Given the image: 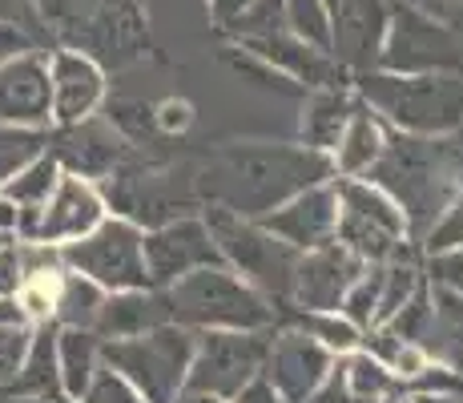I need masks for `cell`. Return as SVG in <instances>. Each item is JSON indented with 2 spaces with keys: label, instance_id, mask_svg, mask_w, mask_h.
<instances>
[{
  "label": "cell",
  "instance_id": "obj_42",
  "mask_svg": "<svg viewBox=\"0 0 463 403\" xmlns=\"http://www.w3.org/2000/svg\"><path fill=\"white\" fill-rule=\"evenodd\" d=\"M33 327H0V396L8 391V383L16 379V367L24 360V347H29Z\"/></svg>",
  "mask_w": 463,
  "mask_h": 403
},
{
  "label": "cell",
  "instance_id": "obj_51",
  "mask_svg": "<svg viewBox=\"0 0 463 403\" xmlns=\"http://www.w3.org/2000/svg\"><path fill=\"white\" fill-rule=\"evenodd\" d=\"M16 218H21V210H16V202L0 194V235L16 238Z\"/></svg>",
  "mask_w": 463,
  "mask_h": 403
},
{
  "label": "cell",
  "instance_id": "obj_16",
  "mask_svg": "<svg viewBox=\"0 0 463 403\" xmlns=\"http://www.w3.org/2000/svg\"><path fill=\"white\" fill-rule=\"evenodd\" d=\"M0 121L49 130L52 121V81L49 57L41 49L0 61Z\"/></svg>",
  "mask_w": 463,
  "mask_h": 403
},
{
  "label": "cell",
  "instance_id": "obj_10",
  "mask_svg": "<svg viewBox=\"0 0 463 403\" xmlns=\"http://www.w3.org/2000/svg\"><path fill=\"white\" fill-rule=\"evenodd\" d=\"M338 218L335 238L363 263H387L395 246L403 242V210L371 182H338Z\"/></svg>",
  "mask_w": 463,
  "mask_h": 403
},
{
  "label": "cell",
  "instance_id": "obj_41",
  "mask_svg": "<svg viewBox=\"0 0 463 403\" xmlns=\"http://www.w3.org/2000/svg\"><path fill=\"white\" fill-rule=\"evenodd\" d=\"M451 246H463V190L456 194V202L439 214V222L423 235L427 254H439V250H451Z\"/></svg>",
  "mask_w": 463,
  "mask_h": 403
},
{
  "label": "cell",
  "instance_id": "obj_3",
  "mask_svg": "<svg viewBox=\"0 0 463 403\" xmlns=\"http://www.w3.org/2000/svg\"><path fill=\"white\" fill-rule=\"evenodd\" d=\"M49 41L77 49L97 65H129L149 49L137 0H33Z\"/></svg>",
  "mask_w": 463,
  "mask_h": 403
},
{
  "label": "cell",
  "instance_id": "obj_18",
  "mask_svg": "<svg viewBox=\"0 0 463 403\" xmlns=\"http://www.w3.org/2000/svg\"><path fill=\"white\" fill-rule=\"evenodd\" d=\"M262 371L270 375L274 391H279L282 399L298 403L326 379V371H331V351H326L315 335H307V331L287 327L282 335L270 339Z\"/></svg>",
  "mask_w": 463,
  "mask_h": 403
},
{
  "label": "cell",
  "instance_id": "obj_52",
  "mask_svg": "<svg viewBox=\"0 0 463 403\" xmlns=\"http://www.w3.org/2000/svg\"><path fill=\"white\" fill-rule=\"evenodd\" d=\"M0 403H77V399L65 396V391H44V396H5Z\"/></svg>",
  "mask_w": 463,
  "mask_h": 403
},
{
  "label": "cell",
  "instance_id": "obj_9",
  "mask_svg": "<svg viewBox=\"0 0 463 403\" xmlns=\"http://www.w3.org/2000/svg\"><path fill=\"white\" fill-rule=\"evenodd\" d=\"M61 263L93 279L105 294L149 286L146 254H141V226L129 218H101L89 235L61 242Z\"/></svg>",
  "mask_w": 463,
  "mask_h": 403
},
{
  "label": "cell",
  "instance_id": "obj_28",
  "mask_svg": "<svg viewBox=\"0 0 463 403\" xmlns=\"http://www.w3.org/2000/svg\"><path fill=\"white\" fill-rule=\"evenodd\" d=\"M101 367V339L81 327H61L57 331V371H61V391L73 399L85 396L93 371Z\"/></svg>",
  "mask_w": 463,
  "mask_h": 403
},
{
  "label": "cell",
  "instance_id": "obj_33",
  "mask_svg": "<svg viewBox=\"0 0 463 403\" xmlns=\"http://www.w3.org/2000/svg\"><path fill=\"white\" fill-rule=\"evenodd\" d=\"M282 29L331 53V5L326 0H282Z\"/></svg>",
  "mask_w": 463,
  "mask_h": 403
},
{
  "label": "cell",
  "instance_id": "obj_25",
  "mask_svg": "<svg viewBox=\"0 0 463 403\" xmlns=\"http://www.w3.org/2000/svg\"><path fill=\"white\" fill-rule=\"evenodd\" d=\"M383 141H387V133H383V121L375 118V110H371L363 97H354V110H351V118H346V130L335 146L338 149L335 169H343L346 178L367 174L371 161L383 154Z\"/></svg>",
  "mask_w": 463,
  "mask_h": 403
},
{
  "label": "cell",
  "instance_id": "obj_29",
  "mask_svg": "<svg viewBox=\"0 0 463 403\" xmlns=\"http://www.w3.org/2000/svg\"><path fill=\"white\" fill-rule=\"evenodd\" d=\"M101 299H105L101 286L65 266V271H61V279H57V291H52V315L49 319L57 322V327L93 331L97 311H101Z\"/></svg>",
  "mask_w": 463,
  "mask_h": 403
},
{
  "label": "cell",
  "instance_id": "obj_56",
  "mask_svg": "<svg viewBox=\"0 0 463 403\" xmlns=\"http://www.w3.org/2000/svg\"><path fill=\"white\" fill-rule=\"evenodd\" d=\"M411 403H463V396H415Z\"/></svg>",
  "mask_w": 463,
  "mask_h": 403
},
{
  "label": "cell",
  "instance_id": "obj_49",
  "mask_svg": "<svg viewBox=\"0 0 463 403\" xmlns=\"http://www.w3.org/2000/svg\"><path fill=\"white\" fill-rule=\"evenodd\" d=\"M234 403H279V391H274V383H270V379L254 375V379L234 396Z\"/></svg>",
  "mask_w": 463,
  "mask_h": 403
},
{
  "label": "cell",
  "instance_id": "obj_30",
  "mask_svg": "<svg viewBox=\"0 0 463 403\" xmlns=\"http://www.w3.org/2000/svg\"><path fill=\"white\" fill-rule=\"evenodd\" d=\"M57 178H61L57 158L44 149L41 158H33L29 166L16 169V174L8 178V182L0 186V194H5V198H13L16 210H41V206L49 202V194H52V186H57Z\"/></svg>",
  "mask_w": 463,
  "mask_h": 403
},
{
  "label": "cell",
  "instance_id": "obj_12",
  "mask_svg": "<svg viewBox=\"0 0 463 403\" xmlns=\"http://www.w3.org/2000/svg\"><path fill=\"white\" fill-rule=\"evenodd\" d=\"M105 198L137 226H162V222L185 218L198 194H194V174L182 178L165 166H126L121 161L105 178Z\"/></svg>",
  "mask_w": 463,
  "mask_h": 403
},
{
  "label": "cell",
  "instance_id": "obj_43",
  "mask_svg": "<svg viewBox=\"0 0 463 403\" xmlns=\"http://www.w3.org/2000/svg\"><path fill=\"white\" fill-rule=\"evenodd\" d=\"M427 279H431V286H443V291L463 294V246H451V250L431 254V263H427Z\"/></svg>",
  "mask_w": 463,
  "mask_h": 403
},
{
  "label": "cell",
  "instance_id": "obj_45",
  "mask_svg": "<svg viewBox=\"0 0 463 403\" xmlns=\"http://www.w3.org/2000/svg\"><path fill=\"white\" fill-rule=\"evenodd\" d=\"M154 118H157V133H162V138H174V133L190 130L194 110H190V101H165L154 110Z\"/></svg>",
  "mask_w": 463,
  "mask_h": 403
},
{
  "label": "cell",
  "instance_id": "obj_11",
  "mask_svg": "<svg viewBox=\"0 0 463 403\" xmlns=\"http://www.w3.org/2000/svg\"><path fill=\"white\" fill-rule=\"evenodd\" d=\"M266 351H270V335L262 331H206L202 343L194 347L190 371H185V388L210 391V396L234 399L254 375H262Z\"/></svg>",
  "mask_w": 463,
  "mask_h": 403
},
{
  "label": "cell",
  "instance_id": "obj_7",
  "mask_svg": "<svg viewBox=\"0 0 463 403\" xmlns=\"http://www.w3.org/2000/svg\"><path fill=\"white\" fill-rule=\"evenodd\" d=\"M194 347L198 343H194L190 327L162 322V327L146 331V335L101 343V363H109L113 371L126 375L149 403H169L185 388V371H190Z\"/></svg>",
  "mask_w": 463,
  "mask_h": 403
},
{
  "label": "cell",
  "instance_id": "obj_58",
  "mask_svg": "<svg viewBox=\"0 0 463 403\" xmlns=\"http://www.w3.org/2000/svg\"><path fill=\"white\" fill-rule=\"evenodd\" d=\"M379 403H395V399H391V396H387V399H379Z\"/></svg>",
  "mask_w": 463,
  "mask_h": 403
},
{
  "label": "cell",
  "instance_id": "obj_14",
  "mask_svg": "<svg viewBox=\"0 0 463 403\" xmlns=\"http://www.w3.org/2000/svg\"><path fill=\"white\" fill-rule=\"evenodd\" d=\"M387 24H391L387 0H335L331 5V57L351 77L379 69Z\"/></svg>",
  "mask_w": 463,
  "mask_h": 403
},
{
  "label": "cell",
  "instance_id": "obj_40",
  "mask_svg": "<svg viewBox=\"0 0 463 403\" xmlns=\"http://www.w3.org/2000/svg\"><path fill=\"white\" fill-rule=\"evenodd\" d=\"M415 396H463V371L448 363H423L420 371L407 379Z\"/></svg>",
  "mask_w": 463,
  "mask_h": 403
},
{
  "label": "cell",
  "instance_id": "obj_27",
  "mask_svg": "<svg viewBox=\"0 0 463 403\" xmlns=\"http://www.w3.org/2000/svg\"><path fill=\"white\" fill-rule=\"evenodd\" d=\"M423 351L463 371V294L431 286V327H427Z\"/></svg>",
  "mask_w": 463,
  "mask_h": 403
},
{
  "label": "cell",
  "instance_id": "obj_2",
  "mask_svg": "<svg viewBox=\"0 0 463 403\" xmlns=\"http://www.w3.org/2000/svg\"><path fill=\"white\" fill-rule=\"evenodd\" d=\"M367 178L403 210L411 235L423 238L463 190V125L439 138L395 133L383 141Z\"/></svg>",
  "mask_w": 463,
  "mask_h": 403
},
{
  "label": "cell",
  "instance_id": "obj_35",
  "mask_svg": "<svg viewBox=\"0 0 463 403\" xmlns=\"http://www.w3.org/2000/svg\"><path fill=\"white\" fill-rule=\"evenodd\" d=\"M290 327L307 331V335H315L318 343L326 347V351H338V355H351L354 347H359V327H354L351 319H338L331 311H307V315H287Z\"/></svg>",
  "mask_w": 463,
  "mask_h": 403
},
{
  "label": "cell",
  "instance_id": "obj_38",
  "mask_svg": "<svg viewBox=\"0 0 463 403\" xmlns=\"http://www.w3.org/2000/svg\"><path fill=\"white\" fill-rule=\"evenodd\" d=\"M379 283H383V263H375V271H363L359 279L351 283V291L343 294V315L354 322L359 331H367L371 327V319H375V302H379Z\"/></svg>",
  "mask_w": 463,
  "mask_h": 403
},
{
  "label": "cell",
  "instance_id": "obj_22",
  "mask_svg": "<svg viewBox=\"0 0 463 403\" xmlns=\"http://www.w3.org/2000/svg\"><path fill=\"white\" fill-rule=\"evenodd\" d=\"M49 81H52V118L61 125H73L89 118L105 97V73L93 57L77 49H57L49 57Z\"/></svg>",
  "mask_w": 463,
  "mask_h": 403
},
{
  "label": "cell",
  "instance_id": "obj_13",
  "mask_svg": "<svg viewBox=\"0 0 463 403\" xmlns=\"http://www.w3.org/2000/svg\"><path fill=\"white\" fill-rule=\"evenodd\" d=\"M141 254H146V274L149 286H169L182 274L198 271V266H222L218 242L210 238L206 222L198 218H174L162 226H149V235H141Z\"/></svg>",
  "mask_w": 463,
  "mask_h": 403
},
{
  "label": "cell",
  "instance_id": "obj_24",
  "mask_svg": "<svg viewBox=\"0 0 463 403\" xmlns=\"http://www.w3.org/2000/svg\"><path fill=\"white\" fill-rule=\"evenodd\" d=\"M57 322L44 319L29 335L24 360L16 367V379L8 383L5 396H44V391H61V371H57ZM0 396V399H5Z\"/></svg>",
  "mask_w": 463,
  "mask_h": 403
},
{
  "label": "cell",
  "instance_id": "obj_15",
  "mask_svg": "<svg viewBox=\"0 0 463 403\" xmlns=\"http://www.w3.org/2000/svg\"><path fill=\"white\" fill-rule=\"evenodd\" d=\"M367 271L359 254L343 246V242H323V246H310L298 254L295 266V286H290V302L307 311H338L343 294L351 291V283Z\"/></svg>",
  "mask_w": 463,
  "mask_h": 403
},
{
  "label": "cell",
  "instance_id": "obj_4",
  "mask_svg": "<svg viewBox=\"0 0 463 403\" xmlns=\"http://www.w3.org/2000/svg\"><path fill=\"white\" fill-rule=\"evenodd\" d=\"M359 97L399 133L439 138L463 125V73H354Z\"/></svg>",
  "mask_w": 463,
  "mask_h": 403
},
{
  "label": "cell",
  "instance_id": "obj_20",
  "mask_svg": "<svg viewBox=\"0 0 463 403\" xmlns=\"http://www.w3.org/2000/svg\"><path fill=\"white\" fill-rule=\"evenodd\" d=\"M101 218H105V198L89 186V178L61 174L49 202L41 206L37 235L29 242H52V246H61V242H69V238L89 235Z\"/></svg>",
  "mask_w": 463,
  "mask_h": 403
},
{
  "label": "cell",
  "instance_id": "obj_8",
  "mask_svg": "<svg viewBox=\"0 0 463 403\" xmlns=\"http://www.w3.org/2000/svg\"><path fill=\"white\" fill-rule=\"evenodd\" d=\"M379 69L387 73H463V41L443 16L391 5Z\"/></svg>",
  "mask_w": 463,
  "mask_h": 403
},
{
  "label": "cell",
  "instance_id": "obj_37",
  "mask_svg": "<svg viewBox=\"0 0 463 403\" xmlns=\"http://www.w3.org/2000/svg\"><path fill=\"white\" fill-rule=\"evenodd\" d=\"M109 125L129 141H157L162 138V133H157L154 110H149L146 101H126V97L109 101Z\"/></svg>",
  "mask_w": 463,
  "mask_h": 403
},
{
  "label": "cell",
  "instance_id": "obj_5",
  "mask_svg": "<svg viewBox=\"0 0 463 403\" xmlns=\"http://www.w3.org/2000/svg\"><path fill=\"white\" fill-rule=\"evenodd\" d=\"M165 291L169 322L190 331H262L274 322V307L250 283L234 279L222 266H198V271L174 279Z\"/></svg>",
  "mask_w": 463,
  "mask_h": 403
},
{
  "label": "cell",
  "instance_id": "obj_54",
  "mask_svg": "<svg viewBox=\"0 0 463 403\" xmlns=\"http://www.w3.org/2000/svg\"><path fill=\"white\" fill-rule=\"evenodd\" d=\"M169 403H222V396H210V391H190V388H185V391H177V396L169 399Z\"/></svg>",
  "mask_w": 463,
  "mask_h": 403
},
{
  "label": "cell",
  "instance_id": "obj_21",
  "mask_svg": "<svg viewBox=\"0 0 463 403\" xmlns=\"http://www.w3.org/2000/svg\"><path fill=\"white\" fill-rule=\"evenodd\" d=\"M335 218H338V194L335 186H310V190L295 194L290 202H282L279 210L262 214V226L270 235H279L282 242H290L295 250L323 246L335 238Z\"/></svg>",
  "mask_w": 463,
  "mask_h": 403
},
{
  "label": "cell",
  "instance_id": "obj_44",
  "mask_svg": "<svg viewBox=\"0 0 463 403\" xmlns=\"http://www.w3.org/2000/svg\"><path fill=\"white\" fill-rule=\"evenodd\" d=\"M0 21L24 29L37 44H49V33H44V24H41L37 8H33V0H0Z\"/></svg>",
  "mask_w": 463,
  "mask_h": 403
},
{
  "label": "cell",
  "instance_id": "obj_59",
  "mask_svg": "<svg viewBox=\"0 0 463 403\" xmlns=\"http://www.w3.org/2000/svg\"><path fill=\"white\" fill-rule=\"evenodd\" d=\"M326 5H335V0H326Z\"/></svg>",
  "mask_w": 463,
  "mask_h": 403
},
{
  "label": "cell",
  "instance_id": "obj_31",
  "mask_svg": "<svg viewBox=\"0 0 463 403\" xmlns=\"http://www.w3.org/2000/svg\"><path fill=\"white\" fill-rule=\"evenodd\" d=\"M359 343H367V355H375L391 375H403V379H411V375L427 363L423 347L411 343V339H403V335H395L391 327H367V339H359Z\"/></svg>",
  "mask_w": 463,
  "mask_h": 403
},
{
  "label": "cell",
  "instance_id": "obj_46",
  "mask_svg": "<svg viewBox=\"0 0 463 403\" xmlns=\"http://www.w3.org/2000/svg\"><path fill=\"white\" fill-rule=\"evenodd\" d=\"M21 291V246L16 242H0V294Z\"/></svg>",
  "mask_w": 463,
  "mask_h": 403
},
{
  "label": "cell",
  "instance_id": "obj_1",
  "mask_svg": "<svg viewBox=\"0 0 463 403\" xmlns=\"http://www.w3.org/2000/svg\"><path fill=\"white\" fill-rule=\"evenodd\" d=\"M331 174L335 161L310 146H226L194 166V194L238 218H262Z\"/></svg>",
  "mask_w": 463,
  "mask_h": 403
},
{
  "label": "cell",
  "instance_id": "obj_23",
  "mask_svg": "<svg viewBox=\"0 0 463 403\" xmlns=\"http://www.w3.org/2000/svg\"><path fill=\"white\" fill-rule=\"evenodd\" d=\"M169 322V307H165V291L162 286H133V291H109L101 299V311H97L93 335L101 343L109 339H133L146 335V331Z\"/></svg>",
  "mask_w": 463,
  "mask_h": 403
},
{
  "label": "cell",
  "instance_id": "obj_39",
  "mask_svg": "<svg viewBox=\"0 0 463 403\" xmlns=\"http://www.w3.org/2000/svg\"><path fill=\"white\" fill-rule=\"evenodd\" d=\"M81 403H149V399L141 396L121 371H113L109 363H101L93 371V379H89Z\"/></svg>",
  "mask_w": 463,
  "mask_h": 403
},
{
  "label": "cell",
  "instance_id": "obj_17",
  "mask_svg": "<svg viewBox=\"0 0 463 403\" xmlns=\"http://www.w3.org/2000/svg\"><path fill=\"white\" fill-rule=\"evenodd\" d=\"M49 154L61 169L77 178H109L129 158V146L109 121H93V113L49 133Z\"/></svg>",
  "mask_w": 463,
  "mask_h": 403
},
{
  "label": "cell",
  "instance_id": "obj_32",
  "mask_svg": "<svg viewBox=\"0 0 463 403\" xmlns=\"http://www.w3.org/2000/svg\"><path fill=\"white\" fill-rule=\"evenodd\" d=\"M343 375H346V391H351L354 403H379V399H387L399 391L395 375L367 351H354L351 360L343 363Z\"/></svg>",
  "mask_w": 463,
  "mask_h": 403
},
{
  "label": "cell",
  "instance_id": "obj_47",
  "mask_svg": "<svg viewBox=\"0 0 463 403\" xmlns=\"http://www.w3.org/2000/svg\"><path fill=\"white\" fill-rule=\"evenodd\" d=\"M206 5H210L213 24H218L222 33H234V29H238V21H242V16L250 13L254 0H206Z\"/></svg>",
  "mask_w": 463,
  "mask_h": 403
},
{
  "label": "cell",
  "instance_id": "obj_53",
  "mask_svg": "<svg viewBox=\"0 0 463 403\" xmlns=\"http://www.w3.org/2000/svg\"><path fill=\"white\" fill-rule=\"evenodd\" d=\"M387 5H411V8H423V13L443 16V8H448L451 0H387Z\"/></svg>",
  "mask_w": 463,
  "mask_h": 403
},
{
  "label": "cell",
  "instance_id": "obj_6",
  "mask_svg": "<svg viewBox=\"0 0 463 403\" xmlns=\"http://www.w3.org/2000/svg\"><path fill=\"white\" fill-rule=\"evenodd\" d=\"M206 230L218 242L222 258L238 274H246L266 302H290V286H295V266L302 250L282 242L279 235H270L262 222H246L238 214L222 210V206H210Z\"/></svg>",
  "mask_w": 463,
  "mask_h": 403
},
{
  "label": "cell",
  "instance_id": "obj_19",
  "mask_svg": "<svg viewBox=\"0 0 463 403\" xmlns=\"http://www.w3.org/2000/svg\"><path fill=\"white\" fill-rule=\"evenodd\" d=\"M242 49H250L266 65H274L279 73H287L290 81L310 85V89H335L346 81V69L338 65L331 53L298 41L295 33H287V29H270V33H258V37H246Z\"/></svg>",
  "mask_w": 463,
  "mask_h": 403
},
{
  "label": "cell",
  "instance_id": "obj_57",
  "mask_svg": "<svg viewBox=\"0 0 463 403\" xmlns=\"http://www.w3.org/2000/svg\"><path fill=\"white\" fill-rule=\"evenodd\" d=\"M0 242H13V238H8V235H0Z\"/></svg>",
  "mask_w": 463,
  "mask_h": 403
},
{
  "label": "cell",
  "instance_id": "obj_48",
  "mask_svg": "<svg viewBox=\"0 0 463 403\" xmlns=\"http://www.w3.org/2000/svg\"><path fill=\"white\" fill-rule=\"evenodd\" d=\"M29 49H41V44L33 41L24 29H16V24H5V21H0V61L16 57V53H29Z\"/></svg>",
  "mask_w": 463,
  "mask_h": 403
},
{
  "label": "cell",
  "instance_id": "obj_26",
  "mask_svg": "<svg viewBox=\"0 0 463 403\" xmlns=\"http://www.w3.org/2000/svg\"><path fill=\"white\" fill-rule=\"evenodd\" d=\"M351 110H354V97L346 93L343 85L315 89L310 101H307V110H302V146L318 149V154L335 149L338 138H343V130H346Z\"/></svg>",
  "mask_w": 463,
  "mask_h": 403
},
{
  "label": "cell",
  "instance_id": "obj_36",
  "mask_svg": "<svg viewBox=\"0 0 463 403\" xmlns=\"http://www.w3.org/2000/svg\"><path fill=\"white\" fill-rule=\"evenodd\" d=\"M383 327H391L395 335H403V339H411V343H420L423 347V339H427V327H431V286H415L411 291V299L403 302V307L395 311Z\"/></svg>",
  "mask_w": 463,
  "mask_h": 403
},
{
  "label": "cell",
  "instance_id": "obj_34",
  "mask_svg": "<svg viewBox=\"0 0 463 403\" xmlns=\"http://www.w3.org/2000/svg\"><path fill=\"white\" fill-rule=\"evenodd\" d=\"M49 149V130H33V125H5L0 121V186L24 169L33 158Z\"/></svg>",
  "mask_w": 463,
  "mask_h": 403
},
{
  "label": "cell",
  "instance_id": "obj_55",
  "mask_svg": "<svg viewBox=\"0 0 463 403\" xmlns=\"http://www.w3.org/2000/svg\"><path fill=\"white\" fill-rule=\"evenodd\" d=\"M443 21H448L451 29L459 33V41H463V0H451V5L443 8Z\"/></svg>",
  "mask_w": 463,
  "mask_h": 403
},
{
  "label": "cell",
  "instance_id": "obj_50",
  "mask_svg": "<svg viewBox=\"0 0 463 403\" xmlns=\"http://www.w3.org/2000/svg\"><path fill=\"white\" fill-rule=\"evenodd\" d=\"M24 311L16 302V294H0V327H24Z\"/></svg>",
  "mask_w": 463,
  "mask_h": 403
}]
</instances>
